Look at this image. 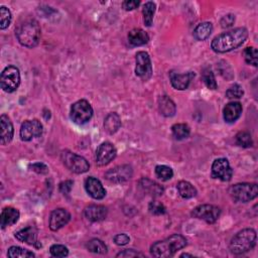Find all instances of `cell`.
<instances>
[{
    "label": "cell",
    "mask_w": 258,
    "mask_h": 258,
    "mask_svg": "<svg viewBox=\"0 0 258 258\" xmlns=\"http://www.w3.org/2000/svg\"><path fill=\"white\" fill-rule=\"evenodd\" d=\"M248 31L245 27L234 28L217 36L211 44V48L214 52L219 53H224L231 52L240 46H242L248 39Z\"/></svg>",
    "instance_id": "6da1fadb"
},
{
    "label": "cell",
    "mask_w": 258,
    "mask_h": 258,
    "mask_svg": "<svg viewBox=\"0 0 258 258\" xmlns=\"http://www.w3.org/2000/svg\"><path fill=\"white\" fill-rule=\"evenodd\" d=\"M15 35L19 44L25 48H36L41 40V26L34 18H25L20 21L16 28Z\"/></svg>",
    "instance_id": "7a4b0ae2"
},
{
    "label": "cell",
    "mask_w": 258,
    "mask_h": 258,
    "mask_svg": "<svg viewBox=\"0 0 258 258\" xmlns=\"http://www.w3.org/2000/svg\"><path fill=\"white\" fill-rule=\"evenodd\" d=\"M187 245V239L180 235L174 234L162 241H157L151 247V253L154 257L167 258L174 256L179 250Z\"/></svg>",
    "instance_id": "3957f363"
},
{
    "label": "cell",
    "mask_w": 258,
    "mask_h": 258,
    "mask_svg": "<svg viewBox=\"0 0 258 258\" xmlns=\"http://www.w3.org/2000/svg\"><path fill=\"white\" fill-rule=\"evenodd\" d=\"M256 231L252 228H246L239 231L231 240L229 248L233 254L240 255L254 248L256 245Z\"/></svg>",
    "instance_id": "277c9868"
},
{
    "label": "cell",
    "mask_w": 258,
    "mask_h": 258,
    "mask_svg": "<svg viewBox=\"0 0 258 258\" xmlns=\"http://www.w3.org/2000/svg\"><path fill=\"white\" fill-rule=\"evenodd\" d=\"M229 194L236 202L247 203L257 197L258 187L256 184L240 183L233 185L229 189Z\"/></svg>",
    "instance_id": "5b68a950"
},
{
    "label": "cell",
    "mask_w": 258,
    "mask_h": 258,
    "mask_svg": "<svg viewBox=\"0 0 258 258\" xmlns=\"http://www.w3.org/2000/svg\"><path fill=\"white\" fill-rule=\"evenodd\" d=\"M93 116V108L87 100H79L71 107L70 117L71 120L78 124L83 125L87 123Z\"/></svg>",
    "instance_id": "8992f818"
},
{
    "label": "cell",
    "mask_w": 258,
    "mask_h": 258,
    "mask_svg": "<svg viewBox=\"0 0 258 258\" xmlns=\"http://www.w3.org/2000/svg\"><path fill=\"white\" fill-rule=\"evenodd\" d=\"M61 157L65 166L75 174L87 173L90 168V164L87 159L69 151L63 152Z\"/></svg>",
    "instance_id": "52a82bcc"
},
{
    "label": "cell",
    "mask_w": 258,
    "mask_h": 258,
    "mask_svg": "<svg viewBox=\"0 0 258 258\" xmlns=\"http://www.w3.org/2000/svg\"><path fill=\"white\" fill-rule=\"evenodd\" d=\"M20 84V73L19 70L14 66L6 67L1 73L0 85L6 93H12L17 90Z\"/></svg>",
    "instance_id": "ba28073f"
},
{
    "label": "cell",
    "mask_w": 258,
    "mask_h": 258,
    "mask_svg": "<svg viewBox=\"0 0 258 258\" xmlns=\"http://www.w3.org/2000/svg\"><path fill=\"white\" fill-rule=\"evenodd\" d=\"M135 74L142 81H149L153 76L151 56L147 52H138L135 55Z\"/></svg>",
    "instance_id": "9c48e42d"
},
{
    "label": "cell",
    "mask_w": 258,
    "mask_h": 258,
    "mask_svg": "<svg viewBox=\"0 0 258 258\" xmlns=\"http://www.w3.org/2000/svg\"><path fill=\"white\" fill-rule=\"evenodd\" d=\"M221 214V210L219 207L214 206V205H200L198 207H196L193 212H192V216L194 218L203 220L209 224H213L215 223Z\"/></svg>",
    "instance_id": "30bf717a"
},
{
    "label": "cell",
    "mask_w": 258,
    "mask_h": 258,
    "mask_svg": "<svg viewBox=\"0 0 258 258\" xmlns=\"http://www.w3.org/2000/svg\"><path fill=\"white\" fill-rule=\"evenodd\" d=\"M211 176L213 179L220 180L222 182L231 181L233 176V169L230 166L228 159L218 158L212 164Z\"/></svg>",
    "instance_id": "8fae6325"
},
{
    "label": "cell",
    "mask_w": 258,
    "mask_h": 258,
    "mask_svg": "<svg viewBox=\"0 0 258 258\" xmlns=\"http://www.w3.org/2000/svg\"><path fill=\"white\" fill-rule=\"evenodd\" d=\"M132 175H133L132 167L128 164H122V165H117L106 171L105 178L111 183L120 184L130 180L132 178Z\"/></svg>",
    "instance_id": "7c38bea8"
},
{
    "label": "cell",
    "mask_w": 258,
    "mask_h": 258,
    "mask_svg": "<svg viewBox=\"0 0 258 258\" xmlns=\"http://www.w3.org/2000/svg\"><path fill=\"white\" fill-rule=\"evenodd\" d=\"M44 127L38 119L26 120L20 127V138L22 141H31L43 134Z\"/></svg>",
    "instance_id": "4fadbf2b"
},
{
    "label": "cell",
    "mask_w": 258,
    "mask_h": 258,
    "mask_svg": "<svg viewBox=\"0 0 258 258\" xmlns=\"http://www.w3.org/2000/svg\"><path fill=\"white\" fill-rule=\"evenodd\" d=\"M117 151L111 142H103L96 151V162L98 165H106L116 157Z\"/></svg>",
    "instance_id": "5bb4252c"
},
{
    "label": "cell",
    "mask_w": 258,
    "mask_h": 258,
    "mask_svg": "<svg viewBox=\"0 0 258 258\" xmlns=\"http://www.w3.org/2000/svg\"><path fill=\"white\" fill-rule=\"evenodd\" d=\"M71 220V214L68 210L60 208L52 212L50 217V228L52 231H58L66 226Z\"/></svg>",
    "instance_id": "9a60e30c"
},
{
    "label": "cell",
    "mask_w": 258,
    "mask_h": 258,
    "mask_svg": "<svg viewBox=\"0 0 258 258\" xmlns=\"http://www.w3.org/2000/svg\"><path fill=\"white\" fill-rule=\"evenodd\" d=\"M85 189L90 197L95 200H102L106 196V190L99 180L89 177L85 180Z\"/></svg>",
    "instance_id": "2e32d148"
},
{
    "label": "cell",
    "mask_w": 258,
    "mask_h": 258,
    "mask_svg": "<svg viewBox=\"0 0 258 258\" xmlns=\"http://www.w3.org/2000/svg\"><path fill=\"white\" fill-rule=\"evenodd\" d=\"M194 77H195V73H193V72H189L187 74H178L174 71H171L169 73L171 85H173V87L175 89L180 90V91L188 89L189 85Z\"/></svg>",
    "instance_id": "e0dca14e"
},
{
    "label": "cell",
    "mask_w": 258,
    "mask_h": 258,
    "mask_svg": "<svg viewBox=\"0 0 258 258\" xmlns=\"http://www.w3.org/2000/svg\"><path fill=\"white\" fill-rule=\"evenodd\" d=\"M107 214V208L101 205H90L84 210L85 217L91 222H101L106 219Z\"/></svg>",
    "instance_id": "ac0fdd59"
},
{
    "label": "cell",
    "mask_w": 258,
    "mask_h": 258,
    "mask_svg": "<svg viewBox=\"0 0 258 258\" xmlns=\"http://www.w3.org/2000/svg\"><path fill=\"white\" fill-rule=\"evenodd\" d=\"M242 113V105L240 102L228 103L223 110V117L227 123H234Z\"/></svg>",
    "instance_id": "d6986e66"
},
{
    "label": "cell",
    "mask_w": 258,
    "mask_h": 258,
    "mask_svg": "<svg viewBox=\"0 0 258 258\" xmlns=\"http://www.w3.org/2000/svg\"><path fill=\"white\" fill-rule=\"evenodd\" d=\"M15 238L23 243L36 245L38 241V230L34 226H28L24 229H21L18 232L15 233Z\"/></svg>",
    "instance_id": "ffe728a7"
},
{
    "label": "cell",
    "mask_w": 258,
    "mask_h": 258,
    "mask_svg": "<svg viewBox=\"0 0 258 258\" xmlns=\"http://www.w3.org/2000/svg\"><path fill=\"white\" fill-rule=\"evenodd\" d=\"M0 124H1V138H0V142L2 146H6L12 140L13 137V125L10 120V118L3 114L0 117Z\"/></svg>",
    "instance_id": "44dd1931"
},
{
    "label": "cell",
    "mask_w": 258,
    "mask_h": 258,
    "mask_svg": "<svg viewBox=\"0 0 258 258\" xmlns=\"http://www.w3.org/2000/svg\"><path fill=\"white\" fill-rule=\"evenodd\" d=\"M19 211L12 207H6L2 210L1 216H0V225L2 229L14 225L19 219Z\"/></svg>",
    "instance_id": "7402d4cb"
},
{
    "label": "cell",
    "mask_w": 258,
    "mask_h": 258,
    "mask_svg": "<svg viewBox=\"0 0 258 258\" xmlns=\"http://www.w3.org/2000/svg\"><path fill=\"white\" fill-rule=\"evenodd\" d=\"M158 110L164 117H173L177 112V107L168 96H160L158 98Z\"/></svg>",
    "instance_id": "603a6c76"
},
{
    "label": "cell",
    "mask_w": 258,
    "mask_h": 258,
    "mask_svg": "<svg viewBox=\"0 0 258 258\" xmlns=\"http://www.w3.org/2000/svg\"><path fill=\"white\" fill-rule=\"evenodd\" d=\"M128 42L133 47L145 46L150 42V37L141 28H134L128 34Z\"/></svg>",
    "instance_id": "cb8c5ba5"
},
{
    "label": "cell",
    "mask_w": 258,
    "mask_h": 258,
    "mask_svg": "<svg viewBox=\"0 0 258 258\" xmlns=\"http://www.w3.org/2000/svg\"><path fill=\"white\" fill-rule=\"evenodd\" d=\"M121 126V119L117 113H110L104 120V128L109 134H114Z\"/></svg>",
    "instance_id": "d4e9b609"
},
{
    "label": "cell",
    "mask_w": 258,
    "mask_h": 258,
    "mask_svg": "<svg viewBox=\"0 0 258 258\" xmlns=\"http://www.w3.org/2000/svg\"><path fill=\"white\" fill-rule=\"evenodd\" d=\"M213 32V25L211 22H202L200 23L194 31V38L197 41H205L207 40Z\"/></svg>",
    "instance_id": "484cf974"
},
{
    "label": "cell",
    "mask_w": 258,
    "mask_h": 258,
    "mask_svg": "<svg viewBox=\"0 0 258 258\" xmlns=\"http://www.w3.org/2000/svg\"><path fill=\"white\" fill-rule=\"evenodd\" d=\"M139 184L143 190L154 197H159L163 194V188L149 179H142Z\"/></svg>",
    "instance_id": "4316f807"
},
{
    "label": "cell",
    "mask_w": 258,
    "mask_h": 258,
    "mask_svg": "<svg viewBox=\"0 0 258 258\" xmlns=\"http://www.w3.org/2000/svg\"><path fill=\"white\" fill-rule=\"evenodd\" d=\"M177 189L179 191V194L184 199H192L197 196L198 192L197 189L189 182L187 181H181L177 185Z\"/></svg>",
    "instance_id": "83f0119b"
},
{
    "label": "cell",
    "mask_w": 258,
    "mask_h": 258,
    "mask_svg": "<svg viewBox=\"0 0 258 258\" xmlns=\"http://www.w3.org/2000/svg\"><path fill=\"white\" fill-rule=\"evenodd\" d=\"M156 5L153 1H148L142 8V15H143V22L147 26H152L154 21V16L155 13Z\"/></svg>",
    "instance_id": "f1b7e54d"
},
{
    "label": "cell",
    "mask_w": 258,
    "mask_h": 258,
    "mask_svg": "<svg viewBox=\"0 0 258 258\" xmlns=\"http://www.w3.org/2000/svg\"><path fill=\"white\" fill-rule=\"evenodd\" d=\"M171 132L176 139L183 140L190 136L191 128L188 124L185 123H177L173 127H171Z\"/></svg>",
    "instance_id": "f546056e"
},
{
    "label": "cell",
    "mask_w": 258,
    "mask_h": 258,
    "mask_svg": "<svg viewBox=\"0 0 258 258\" xmlns=\"http://www.w3.org/2000/svg\"><path fill=\"white\" fill-rule=\"evenodd\" d=\"M86 248H87L90 252L96 254H106L108 251L106 244L102 240L97 238L90 240L87 244H86Z\"/></svg>",
    "instance_id": "4dcf8cb0"
},
{
    "label": "cell",
    "mask_w": 258,
    "mask_h": 258,
    "mask_svg": "<svg viewBox=\"0 0 258 258\" xmlns=\"http://www.w3.org/2000/svg\"><path fill=\"white\" fill-rule=\"evenodd\" d=\"M7 255L10 258H28V257L36 256L34 252L27 250V249H24V248H21V247H18V246L10 247L8 249Z\"/></svg>",
    "instance_id": "1f68e13d"
},
{
    "label": "cell",
    "mask_w": 258,
    "mask_h": 258,
    "mask_svg": "<svg viewBox=\"0 0 258 258\" xmlns=\"http://www.w3.org/2000/svg\"><path fill=\"white\" fill-rule=\"evenodd\" d=\"M237 146L244 148V149H248L251 148L253 146V140L252 137L250 135L249 132L247 131H240L237 133L236 137H235Z\"/></svg>",
    "instance_id": "d6a6232c"
},
{
    "label": "cell",
    "mask_w": 258,
    "mask_h": 258,
    "mask_svg": "<svg viewBox=\"0 0 258 258\" xmlns=\"http://www.w3.org/2000/svg\"><path fill=\"white\" fill-rule=\"evenodd\" d=\"M202 79H203V82L205 83V85L210 90L217 89V82H216L214 73L210 68L204 69V71L202 73Z\"/></svg>",
    "instance_id": "836d02e7"
},
{
    "label": "cell",
    "mask_w": 258,
    "mask_h": 258,
    "mask_svg": "<svg viewBox=\"0 0 258 258\" xmlns=\"http://www.w3.org/2000/svg\"><path fill=\"white\" fill-rule=\"evenodd\" d=\"M155 175L161 181H168L174 177V171L167 165H157L155 167Z\"/></svg>",
    "instance_id": "e575fe53"
},
{
    "label": "cell",
    "mask_w": 258,
    "mask_h": 258,
    "mask_svg": "<svg viewBox=\"0 0 258 258\" xmlns=\"http://www.w3.org/2000/svg\"><path fill=\"white\" fill-rule=\"evenodd\" d=\"M11 19L12 16L10 10L5 6L0 7V28H1V30L7 28L11 22Z\"/></svg>",
    "instance_id": "d590c367"
},
{
    "label": "cell",
    "mask_w": 258,
    "mask_h": 258,
    "mask_svg": "<svg viewBox=\"0 0 258 258\" xmlns=\"http://www.w3.org/2000/svg\"><path fill=\"white\" fill-rule=\"evenodd\" d=\"M244 59L245 62L249 65H252L254 67H257V50L253 47H248L244 50Z\"/></svg>",
    "instance_id": "8d00e7d4"
},
{
    "label": "cell",
    "mask_w": 258,
    "mask_h": 258,
    "mask_svg": "<svg viewBox=\"0 0 258 258\" xmlns=\"http://www.w3.org/2000/svg\"><path fill=\"white\" fill-rule=\"evenodd\" d=\"M244 95V90L238 84L232 85L226 92V97L228 99H240Z\"/></svg>",
    "instance_id": "74e56055"
},
{
    "label": "cell",
    "mask_w": 258,
    "mask_h": 258,
    "mask_svg": "<svg viewBox=\"0 0 258 258\" xmlns=\"http://www.w3.org/2000/svg\"><path fill=\"white\" fill-rule=\"evenodd\" d=\"M50 252L53 257H66L69 255V250L66 246L54 244L52 245L50 248Z\"/></svg>",
    "instance_id": "f35d334b"
},
{
    "label": "cell",
    "mask_w": 258,
    "mask_h": 258,
    "mask_svg": "<svg viewBox=\"0 0 258 258\" xmlns=\"http://www.w3.org/2000/svg\"><path fill=\"white\" fill-rule=\"evenodd\" d=\"M149 210L153 215H156V216L157 215H163L165 213V207L161 203L155 202V201H154V202H152L150 204Z\"/></svg>",
    "instance_id": "ab89813d"
},
{
    "label": "cell",
    "mask_w": 258,
    "mask_h": 258,
    "mask_svg": "<svg viewBox=\"0 0 258 258\" xmlns=\"http://www.w3.org/2000/svg\"><path fill=\"white\" fill-rule=\"evenodd\" d=\"M30 167L32 168V170L36 171L37 174H40V175H47L49 173V167L43 162H36V163L32 164Z\"/></svg>",
    "instance_id": "60d3db41"
},
{
    "label": "cell",
    "mask_w": 258,
    "mask_h": 258,
    "mask_svg": "<svg viewBox=\"0 0 258 258\" xmlns=\"http://www.w3.org/2000/svg\"><path fill=\"white\" fill-rule=\"evenodd\" d=\"M235 22V15L233 14H227L221 19V26L223 28L231 27Z\"/></svg>",
    "instance_id": "b9f144b4"
},
{
    "label": "cell",
    "mask_w": 258,
    "mask_h": 258,
    "mask_svg": "<svg viewBox=\"0 0 258 258\" xmlns=\"http://www.w3.org/2000/svg\"><path fill=\"white\" fill-rule=\"evenodd\" d=\"M116 256L117 257H145V255H143L142 253L137 252V251H135L133 249L123 250L122 252H119Z\"/></svg>",
    "instance_id": "7bdbcfd3"
},
{
    "label": "cell",
    "mask_w": 258,
    "mask_h": 258,
    "mask_svg": "<svg viewBox=\"0 0 258 258\" xmlns=\"http://www.w3.org/2000/svg\"><path fill=\"white\" fill-rule=\"evenodd\" d=\"M114 242L115 244L119 245V246H124L126 244H128L130 242V237L124 233L122 234H118L115 237H114Z\"/></svg>",
    "instance_id": "ee69618b"
},
{
    "label": "cell",
    "mask_w": 258,
    "mask_h": 258,
    "mask_svg": "<svg viewBox=\"0 0 258 258\" xmlns=\"http://www.w3.org/2000/svg\"><path fill=\"white\" fill-rule=\"evenodd\" d=\"M140 5V1H136V0H126L122 3V6L125 10L130 11L135 8H137Z\"/></svg>",
    "instance_id": "f6af8a7d"
},
{
    "label": "cell",
    "mask_w": 258,
    "mask_h": 258,
    "mask_svg": "<svg viewBox=\"0 0 258 258\" xmlns=\"http://www.w3.org/2000/svg\"><path fill=\"white\" fill-rule=\"evenodd\" d=\"M73 182L72 181H66V182H63L61 185H60V192L63 194V195H69L72 188H73Z\"/></svg>",
    "instance_id": "bcb514c9"
},
{
    "label": "cell",
    "mask_w": 258,
    "mask_h": 258,
    "mask_svg": "<svg viewBox=\"0 0 258 258\" xmlns=\"http://www.w3.org/2000/svg\"><path fill=\"white\" fill-rule=\"evenodd\" d=\"M181 257H193L192 254H188V253H184L181 255Z\"/></svg>",
    "instance_id": "7dc6e473"
}]
</instances>
